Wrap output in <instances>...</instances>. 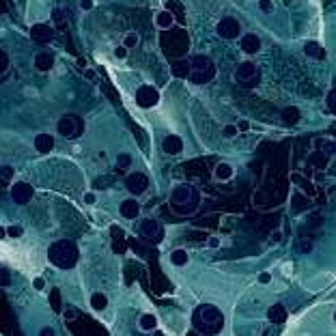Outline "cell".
I'll return each mask as SVG.
<instances>
[{"mask_svg":"<svg viewBox=\"0 0 336 336\" xmlns=\"http://www.w3.org/2000/svg\"><path fill=\"white\" fill-rule=\"evenodd\" d=\"M35 149L39 153H50L54 149V138L50 134H37L35 136Z\"/></svg>","mask_w":336,"mask_h":336,"instance_id":"cell-19","label":"cell"},{"mask_svg":"<svg viewBox=\"0 0 336 336\" xmlns=\"http://www.w3.org/2000/svg\"><path fill=\"white\" fill-rule=\"evenodd\" d=\"M84 76H87L89 80H93V78H95V71H93V69H87V71H84Z\"/></svg>","mask_w":336,"mask_h":336,"instance_id":"cell-53","label":"cell"},{"mask_svg":"<svg viewBox=\"0 0 336 336\" xmlns=\"http://www.w3.org/2000/svg\"><path fill=\"white\" fill-rule=\"evenodd\" d=\"M5 233H7V237L20 239V237L24 235V228H22V226H18V224H11V226H7V228H5Z\"/></svg>","mask_w":336,"mask_h":336,"instance_id":"cell-29","label":"cell"},{"mask_svg":"<svg viewBox=\"0 0 336 336\" xmlns=\"http://www.w3.org/2000/svg\"><path fill=\"white\" fill-rule=\"evenodd\" d=\"M327 162H330V155L323 153V151H319V149H314V151L306 157V164L312 166V168H317V170H325Z\"/></svg>","mask_w":336,"mask_h":336,"instance_id":"cell-15","label":"cell"},{"mask_svg":"<svg viewBox=\"0 0 336 336\" xmlns=\"http://www.w3.org/2000/svg\"><path fill=\"white\" fill-rule=\"evenodd\" d=\"M149 188V179H147V175H142V173H130L125 177V190L130 192L132 196H140V194H145Z\"/></svg>","mask_w":336,"mask_h":336,"instance_id":"cell-10","label":"cell"},{"mask_svg":"<svg viewBox=\"0 0 336 336\" xmlns=\"http://www.w3.org/2000/svg\"><path fill=\"white\" fill-rule=\"evenodd\" d=\"M48 259L52 261L56 267L69 269V267H74L78 261V248L71 239L54 241V244L48 248Z\"/></svg>","mask_w":336,"mask_h":336,"instance_id":"cell-2","label":"cell"},{"mask_svg":"<svg viewBox=\"0 0 336 336\" xmlns=\"http://www.w3.org/2000/svg\"><path fill=\"white\" fill-rule=\"evenodd\" d=\"M259 9L265 13H271L274 11V3H271V0H259Z\"/></svg>","mask_w":336,"mask_h":336,"instance_id":"cell-41","label":"cell"},{"mask_svg":"<svg viewBox=\"0 0 336 336\" xmlns=\"http://www.w3.org/2000/svg\"><path fill=\"white\" fill-rule=\"evenodd\" d=\"M110 235H112V239H125L123 228L117 226V224H112V226H110Z\"/></svg>","mask_w":336,"mask_h":336,"instance_id":"cell-39","label":"cell"},{"mask_svg":"<svg viewBox=\"0 0 336 336\" xmlns=\"http://www.w3.org/2000/svg\"><path fill=\"white\" fill-rule=\"evenodd\" d=\"M52 18H54V22L56 24H63L67 20V13H65V9H61V7H56L54 9V13H52Z\"/></svg>","mask_w":336,"mask_h":336,"instance_id":"cell-36","label":"cell"},{"mask_svg":"<svg viewBox=\"0 0 336 336\" xmlns=\"http://www.w3.org/2000/svg\"><path fill=\"white\" fill-rule=\"evenodd\" d=\"M114 56H117V59H121V61L127 59V48H125L123 44L117 46V48H114Z\"/></svg>","mask_w":336,"mask_h":336,"instance_id":"cell-42","label":"cell"},{"mask_svg":"<svg viewBox=\"0 0 336 336\" xmlns=\"http://www.w3.org/2000/svg\"><path fill=\"white\" fill-rule=\"evenodd\" d=\"M84 203H87V205L95 203V192H87V194H84Z\"/></svg>","mask_w":336,"mask_h":336,"instance_id":"cell-46","label":"cell"},{"mask_svg":"<svg viewBox=\"0 0 336 336\" xmlns=\"http://www.w3.org/2000/svg\"><path fill=\"white\" fill-rule=\"evenodd\" d=\"M39 334H41V336H52V334H54V330H52V327H44V330H41Z\"/></svg>","mask_w":336,"mask_h":336,"instance_id":"cell-50","label":"cell"},{"mask_svg":"<svg viewBox=\"0 0 336 336\" xmlns=\"http://www.w3.org/2000/svg\"><path fill=\"white\" fill-rule=\"evenodd\" d=\"M63 314H65V319H69V321H74V319H76V310H74V308H69V310H65V312H63Z\"/></svg>","mask_w":336,"mask_h":336,"instance_id":"cell-48","label":"cell"},{"mask_svg":"<svg viewBox=\"0 0 336 336\" xmlns=\"http://www.w3.org/2000/svg\"><path fill=\"white\" fill-rule=\"evenodd\" d=\"M188 261H190V254L185 252L183 248H177L175 252H170V263H173L175 267H183V265H188Z\"/></svg>","mask_w":336,"mask_h":336,"instance_id":"cell-25","label":"cell"},{"mask_svg":"<svg viewBox=\"0 0 336 336\" xmlns=\"http://www.w3.org/2000/svg\"><path fill=\"white\" fill-rule=\"evenodd\" d=\"M220 246V239L218 237H209V248H218Z\"/></svg>","mask_w":336,"mask_h":336,"instance_id":"cell-49","label":"cell"},{"mask_svg":"<svg viewBox=\"0 0 336 336\" xmlns=\"http://www.w3.org/2000/svg\"><path fill=\"white\" fill-rule=\"evenodd\" d=\"M299 119H302V112L295 106H287V108L282 110V123L284 125H295L299 123Z\"/></svg>","mask_w":336,"mask_h":336,"instance_id":"cell-22","label":"cell"},{"mask_svg":"<svg viewBox=\"0 0 336 336\" xmlns=\"http://www.w3.org/2000/svg\"><path fill=\"white\" fill-rule=\"evenodd\" d=\"M7 69H9V56L5 50H0V76L7 74Z\"/></svg>","mask_w":336,"mask_h":336,"instance_id":"cell-37","label":"cell"},{"mask_svg":"<svg viewBox=\"0 0 336 336\" xmlns=\"http://www.w3.org/2000/svg\"><path fill=\"white\" fill-rule=\"evenodd\" d=\"M314 181H317V183H321V181H325V175H323V173H321V170H319V173H317V175H314Z\"/></svg>","mask_w":336,"mask_h":336,"instance_id":"cell-51","label":"cell"},{"mask_svg":"<svg viewBox=\"0 0 336 336\" xmlns=\"http://www.w3.org/2000/svg\"><path fill=\"white\" fill-rule=\"evenodd\" d=\"M56 132H59L63 138L74 140L80 136V125H78V121L74 117H61L59 123H56Z\"/></svg>","mask_w":336,"mask_h":336,"instance_id":"cell-11","label":"cell"},{"mask_svg":"<svg viewBox=\"0 0 336 336\" xmlns=\"http://www.w3.org/2000/svg\"><path fill=\"white\" fill-rule=\"evenodd\" d=\"M140 235L145 237L147 241H151V244H160L164 239V228L160 226V222L153 218H145L140 222Z\"/></svg>","mask_w":336,"mask_h":336,"instance_id":"cell-7","label":"cell"},{"mask_svg":"<svg viewBox=\"0 0 336 336\" xmlns=\"http://www.w3.org/2000/svg\"><path fill=\"white\" fill-rule=\"evenodd\" d=\"M31 39L37 41V44H48V41L54 39V28L50 24H44V22L33 24L31 26Z\"/></svg>","mask_w":336,"mask_h":336,"instance_id":"cell-12","label":"cell"},{"mask_svg":"<svg viewBox=\"0 0 336 336\" xmlns=\"http://www.w3.org/2000/svg\"><path fill=\"white\" fill-rule=\"evenodd\" d=\"M138 41H140V37H138V33H125V37H123V46L130 50V48H134V46H138Z\"/></svg>","mask_w":336,"mask_h":336,"instance_id":"cell-28","label":"cell"},{"mask_svg":"<svg viewBox=\"0 0 336 336\" xmlns=\"http://www.w3.org/2000/svg\"><path fill=\"white\" fill-rule=\"evenodd\" d=\"M13 173H16V170H13V166H0V177H3V179H13Z\"/></svg>","mask_w":336,"mask_h":336,"instance_id":"cell-40","label":"cell"},{"mask_svg":"<svg viewBox=\"0 0 336 336\" xmlns=\"http://www.w3.org/2000/svg\"><path fill=\"white\" fill-rule=\"evenodd\" d=\"M106 306H108V297H106L104 293H95V295L91 297V308L93 310L102 312V310H106Z\"/></svg>","mask_w":336,"mask_h":336,"instance_id":"cell-27","label":"cell"},{"mask_svg":"<svg viewBox=\"0 0 336 336\" xmlns=\"http://www.w3.org/2000/svg\"><path fill=\"white\" fill-rule=\"evenodd\" d=\"M233 78H235V82H237L241 89H254V87H259V82H261V69H259L256 63L244 61V63H239V65H237Z\"/></svg>","mask_w":336,"mask_h":336,"instance_id":"cell-5","label":"cell"},{"mask_svg":"<svg viewBox=\"0 0 336 336\" xmlns=\"http://www.w3.org/2000/svg\"><path fill=\"white\" fill-rule=\"evenodd\" d=\"M138 327L142 332H153L157 327V319L153 317V314H142L140 321H138Z\"/></svg>","mask_w":336,"mask_h":336,"instance_id":"cell-26","label":"cell"},{"mask_svg":"<svg viewBox=\"0 0 336 336\" xmlns=\"http://www.w3.org/2000/svg\"><path fill=\"white\" fill-rule=\"evenodd\" d=\"M80 7H82V11H91L93 9V0H80Z\"/></svg>","mask_w":336,"mask_h":336,"instance_id":"cell-47","label":"cell"},{"mask_svg":"<svg viewBox=\"0 0 336 336\" xmlns=\"http://www.w3.org/2000/svg\"><path fill=\"white\" fill-rule=\"evenodd\" d=\"M233 175H235V170L231 164H226V162L218 164V166L213 168V179L216 181H228V179H233Z\"/></svg>","mask_w":336,"mask_h":336,"instance_id":"cell-21","label":"cell"},{"mask_svg":"<svg viewBox=\"0 0 336 336\" xmlns=\"http://www.w3.org/2000/svg\"><path fill=\"white\" fill-rule=\"evenodd\" d=\"M5 237H7V233H5V228L0 226V239H5Z\"/></svg>","mask_w":336,"mask_h":336,"instance_id":"cell-54","label":"cell"},{"mask_svg":"<svg viewBox=\"0 0 336 336\" xmlns=\"http://www.w3.org/2000/svg\"><path fill=\"white\" fill-rule=\"evenodd\" d=\"M198 192L190 185H177L170 194V207L177 211V213H192L198 207Z\"/></svg>","mask_w":336,"mask_h":336,"instance_id":"cell-3","label":"cell"},{"mask_svg":"<svg viewBox=\"0 0 336 336\" xmlns=\"http://www.w3.org/2000/svg\"><path fill=\"white\" fill-rule=\"evenodd\" d=\"M237 134H239V130H237V125H233V123H228V125L222 127V136H224V138H228V140L235 138Z\"/></svg>","mask_w":336,"mask_h":336,"instance_id":"cell-33","label":"cell"},{"mask_svg":"<svg viewBox=\"0 0 336 336\" xmlns=\"http://www.w3.org/2000/svg\"><path fill=\"white\" fill-rule=\"evenodd\" d=\"M297 250L302 254H308V252H312V239H308V237H302L297 241Z\"/></svg>","mask_w":336,"mask_h":336,"instance_id":"cell-31","label":"cell"},{"mask_svg":"<svg viewBox=\"0 0 336 336\" xmlns=\"http://www.w3.org/2000/svg\"><path fill=\"white\" fill-rule=\"evenodd\" d=\"M312 147L319 149V151H323V153H327V155H332L336 142H334V138H314L312 140Z\"/></svg>","mask_w":336,"mask_h":336,"instance_id":"cell-24","label":"cell"},{"mask_svg":"<svg viewBox=\"0 0 336 336\" xmlns=\"http://www.w3.org/2000/svg\"><path fill=\"white\" fill-rule=\"evenodd\" d=\"M50 299H52V310L54 312H61V291L59 289H54L52 293H50Z\"/></svg>","mask_w":336,"mask_h":336,"instance_id":"cell-32","label":"cell"},{"mask_svg":"<svg viewBox=\"0 0 336 336\" xmlns=\"http://www.w3.org/2000/svg\"><path fill=\"white\" fill-rule=\"evenodd\" d=\"M280 239H282V233L280 231H274V237H271V241L276 244V241H280Z\"/></svg>","mask_w":336,"mask_h":336,"instance_id":"cell-52","label":"cell"},{"mask_svg":"<svg viewBox=\"0 0 336 336\" xmlns=\"http://www.w3.org/2000/svg\"><path fill=\"white\" fill-rule=\"evenodd\" d=\"M157 102H160V91L155 87H151V84L138 87V91H136V104L140 108H153V106H157Z\"/></svg>","mask_w":336,"mask_h":336,"instance_id":"cell-6","label":"cell"},{"mask_svg":"<svg viewBox=\"0 0 336 336\" xmlns=\"http://www.w3.org/2000/svg\"><path fill=\"white\" fill-rule=\"evenodd\" d=\"M9 194H11V201H13V203H18V205H26V203H31V201H33L35 190H33V185H31V183H26V181H18V183H13V185H11Z\"/></svg>","mask_w":336,"mask_h":336,"instance_id":"cell-9","label":"cell"},{"mask_svg":"<svg viewBox=\"0 0 336 336\" xmlns=\"http://www.w3.org/2000/svg\"><path fill=\"white\" fill-rule=\"evenodd\" d=\"M216 35L222 39H237L241 35V24L235 18H222L216 24Z\"/></svg>","mask_w":336,"mask_h":336,"instance_id":"cell-8","label":"cell"},{"mask_svg":"<svg viewBox=\"0 0 336 336\" xmlns=\"http://www.w3.org/2000/svg\"><path fill=\"white\" fill-rule=\"evenodd\" d=\"M173 24H175L173 11H157L155 13V26L157 28H173Z\"/></svg>","mask_w":336,"mask_h":336,"instance_id":"cell-23","label":"cell"},{"mask_svg":"<svg viewBox=\"0 0 336 336\" xmlns=\"http://www.w3.org/2000/svg\"><path fill=\"white\" fill-rule=\"evenodd\" d=\"M261 37L259 35H254V33H248L241 37V50H244L246 54H256V52H261Z\"/></svg>","mask_w":336,"mask_h":336,"instance_id":"cell-14","label":"cell"},{"mask_svg":"<svg viewBox=\"0 0 336 336\" xmlns=\"http://www.w3.org/2000/svg\"><path fill=\"white\" fill-rule=\"evenodd\" d=\"M33 287L37 289V291H44V289H46V280H44V278H35V280H33Z\"/></svg>","mask_w":336,"mask_h":336,"instance_id":"cell-44","label":"cell"},{"mask_svg":"<svg viewBox=\"0 0 336 336\" xmlns=\"http://www.w3.org/2000/svg\"><path fill=\"white\" fill-rule=\"evenodd\" d=\"M304 52H306V56H312V59H325L327 56V52H325V48L319 44V41H306L304 44Z\"/></svg>","mask_w":336,"mask_h":336,"instance_id":"cell-20","label":"cell"},{"mask_svg":"<svg viewBox=\"0 0 336 336\" xmlns=\"http://www.w3.org/2000/svg\"><path fill=\"white\" fill-rule=\"evenodd\" d=\"M162 149H164V151H166L168 155H179L181 149H183V140L179 138V136L170 134V136H166V138H164Z\"/></svg>","mask_w":336,"mask_h":336,"instance_id":"cell-16","label":"cell"},{"mask_svg":"<svg viewBox=\"0 0 336 336\" xmlns=\"http://www.w3.org/2000/svg\"><path fill=\"white\" fill-rule=\"evenodd\" d=\"M259 282H261V284H269V282H271V274H267V271H263V274L259 276Z\"/></svg>","mask_w":336,"mask_h":336,"instance_id":"cell-45","label":"cell"},{"mask_svg":"<svg viewBox=\"0 0 336 336\" xmlns=\"http://www.w3.org/2000/svg\"><path fill=\"white\" fill-rule=\"evenodd\" d=\"M130 164H132V157H130V155H125V153H123V155H119V157H117V166H119L121 170H125L127 166H130Z\"/></svg>","mask_w":336,"mask_h":336,"instance_id":"cell-38","label":"cell"},{"mask_svg":"<svg viewBox=\"0 0 336 336\" xmlns=\"http://www.w3.org/2000/svg\"><path fill=\"white\" fill-rule=\"evenodd\" d=\"M267 319L276 325H282L284 321H287V308H284L282 304H271L267 308Z\"/></svg>","mask_w":336,"mask_h":336,"instance_id":"cell-17","label":"cell"},{"mask_svg":"<svg viewBox=\"0 0 336 336\" xmlns=\"http://www.w3.org/2000/svg\"><path fill=\"white\" fill-rule=\"evenodd\" d=\"M112 250H114L117 254H125V250H127L125 239H112Z\"/></svg>","mask_w":336,"mask_h":336,"instance_id":"cell-34","label":"cell"},{"mask_svg":"<svg viewBox=\"0 0 336 336\" xmlns=\"http://www.w3.org/2000/svg\"><path fill=\"white\" fill-rule=\"evenodd\" d=\"M170 71H173L175 76H179V78H185V76H188V71H190V65H185L183 61H179V63H175Z\"/></svg>","mask_w":336,"mask_h":336,"instance_id":"cell-30","label":"cell"},{"mask_svg":"<svg viewBox=\"0 0 336 336\" xmlns=\"http://www.w3.org/2000/svg\"><path fill=\"white\" fill-rule=\"evenodd\" d=\"M216 76V67H213V61L209 56L205 54H196L194 59L190 61V71H188V78L190 82L194 84H207L213 80Z\"/></svg>","mask_w":336,"mask_h":336,"instance_id":"cell-4","label":"cell"},{"mask_svg":"<svg viewBox=\"0 0 336 336\" xmlns=\"http://www.w3.org/2000/svg\"><path fill=\"white\" fill-rule=\"evenodd\" d=\"M327 108H330L332 112L336 110V91H330V93H327Z\"/></svg>","mask_w":336,"mask_h":336,"instance_id":"cell-43","label":"cell"},{"mask_svg":"<svg viewBox=\"0 0 336 336\" xmlns=\"http://www.w3.org/2000/svg\"><path fill=\"white\" fill-rule=\"evenodd\" d=\"M11 284V274H9V269H5V267H0V287H9Z\"/></svg>","mask_w":336,"mask_h":336,"instance_id":"cell-35","label":"cell"},{"mask_svg":"<svg viewBox=\"0 0 336 336\" xmlns=\"http://www.w3.org/2000/svg\"><path fill=\"white\" fill-rule=\"evenodd\" d=\"M54 67V54H50V52H37L35 54V69L37 71H50Z\"/></svg>","mask_w":336,"mask_h":336,"instance_id":"cell-18","label":"cell"},{"mask_svg":"<svg viewBox=\"0 0 336 336\" xmlns=\"http://www.w3.org/2000/svg\"><path fill=\"white\" fill-rule=\"evenodd\" d=\"M192 325L201 334H218L224 327V317L216 306L203 304L194 310V314H192Z\"/></svg>","mask_w":336,"mask_h":336,"instance_id":"cell-1","label":"cell"},{"mask_svg":"<svg viewBox=\"0 0 336 336\" xmlns=\"http://www.w3.org/2000/svg\"><path fill=\"white\" fill-rule=\"evenodd\" d=\"M119 211H121V216H123V218L134 220V218L140 216V203L136 201V196H132V198H127V201L121 203Z\"/></svg>","mask_w":336,"mask_h":336,"instance_id":"cell-13","label":"cell"}]
</instances>
